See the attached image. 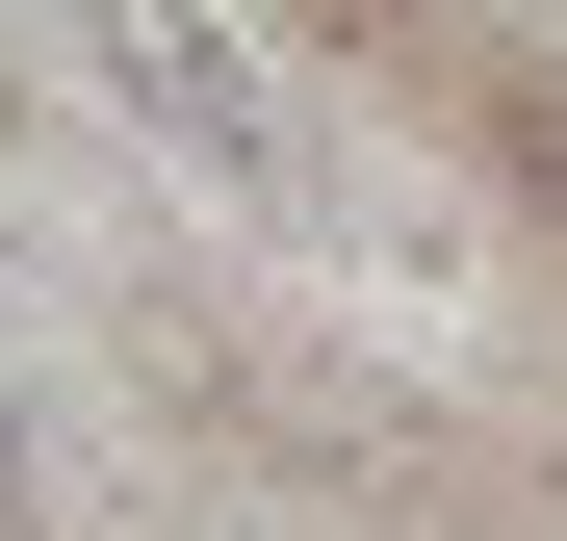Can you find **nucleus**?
<instances>
[{
	"label": "nucleus",
	"instance_id": "f03ea898",
	"mask_svg": "<svg viewBox=\"0 0 567 541\" xmlns=\"http://www.w3.org/2000/svg\"><path fill=\"white\" fill-rule=\"evenodd\" d=\"M27 490H52V465H27V387H0V541H27Z\"/></svg>",
	"mask_w": 567,
	"mask_h": 541
},
{
	"label": "nucleus",
	"instance_id": "f257e3e1",
	"mask_svg": "<svg viewBox=\"0 0 567 541\" xmlns=\"http://www.w3.org/2000/svg\"><path fill=\"white\" fill-rule=\"evenodd\" d=\"M52 27H78V77H104L181 180H284V52L233 0H52Z\"/></svg>",
	"mask_w": 567,
	"mask_h": 541
}]
</instances>
